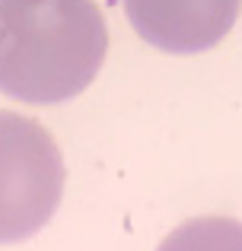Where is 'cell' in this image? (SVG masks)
<instances>
[{
  "mask_svg": "<svg viewBox=\"0 0 242 251\" xmlns=\"http://www.w3.org/2000/svg\"><path fill=\"white\" fill-rule=\"evenodd\" d=\"M64 156L32 118L0 108V245H16L48 226L64 194Z\"/></svg>",
  "mask_w": 242,
  "mask_h": 251,
  "instance_id": "2",
  "label": "cell"
},
{
  "mask_svg": "<svg viewBox=\"0 0 242 251\" xmlns=\"http://www.w3.org/2000/svg\"><path fill=\"white\" fill-rule=\"evenodd\" d=\"M156 251H242V223L230 216L188 220L172 229Z\"/></svg>",
  "mask_w": 242,
  "mask_h": 251,
  "instance_id": "4",
  "label": "cell"
},
{
  "mask_svg": "<svg viewBox=\"0 0 242 251\" xmlns=\"http://www.w3.org/2000/svg\"><path fill=\"white\" fill-rule=\"evenodd\" d=\"M242 0H124L134 32L169 54H198L223 42Z\"/></svg>",
  "mask_w": 242,
  "mask_h": 251,
  "instance_id": "3",
  "label": "cell"
},
{
  "mask_svg": "<svg viewBox=\"0 0 242 251\" xmlns=\"http://www.w3.org/2000/svg\"><path fill=\"white\" fill-rule=\"evenodd\" d=\"M108 51L93 0H0V92L29 105L80 96Z\"/></svg>",
  "mask_w": 242,
  "mask_h": 251,
  "instance_id": "1",
  "label": "cell"
}]
</instances>
